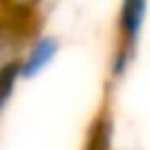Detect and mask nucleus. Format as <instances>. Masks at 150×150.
<instances>
[{"instance_id":"1","label":"nucleus","mask_w":150,"mask_h":150,"mask_svg":"<svg viewBox=\"0 0 150 150\" xmlns=\"http://www.w3.org/2000/svg\"><path fill=\"white\" fill-rule=\"evenodd\" d=\"M145 9H148V0H122V5H120L117 49L112 56V73L117 77L127 73V68L131 66V61L138 52L143 26H145Z\"/></svg>"},{"instance_id":"2","label":"nucleus","mask_w":150,"mask_h":150,"mask_svg":"<svg viewBox=\"0 0 150 150\" xmlns=\"http://www.w3.org/2000/svg\"><path fill=\"white\" fill-rule=\"evenodd\" d=\"M59 52H61V38L52 30H38L30 35L28 42L21 45L12 75L21 82H30V80L40 77L56 61Z\"/></svg>"}]
</instances>
